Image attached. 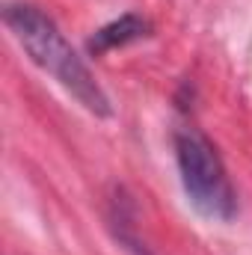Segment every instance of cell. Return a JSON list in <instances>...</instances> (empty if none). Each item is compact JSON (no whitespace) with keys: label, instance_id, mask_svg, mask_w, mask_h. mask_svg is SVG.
<instances>
[{"label":"cell","instance_id":"obj_1","mask_svg":"<svg viewBox=\"0 0 252 255\" xmlns=\"http://www.w3.org/2000/svg\"><path fill=\"white\" fill-rule=\"evenodd\" d=\"M3 24L9 27L15 42L24 48V54L42 71H48L86 113H92L98 119L113 116V104H110L104 86L95 80V74L83 63V57L68 45V39L54 24L51 15H45L33 3H6Z\"/></svg>","mask_w":252,"mask_h":255},{"label":"cell","instance_id":"obj_2","mask_svg":"<svg viewBox=\"0 0 252 255\" xmlns=\"http://www.w3.org/2000/svg\"><path fill=\"white\" fill-rule=\"evenodd\" d=\"M172 145H175V163L187 202L202 217L229 223L238 211V199L217 145L193 125L175 128Z\"/></svg>","mask_w":252,"mask_h":255},{"label":"cell","instance_id":"obj_3","mask_svg":"<svg viewBox=\"0 0 252 255\" xmlns=\"http://www.w3.org/2000/svg\"><path fill=\"white\" fill-rule=\"evenodd\" d=\"M154 33L151 21L139 12H125L113 21H107L104 27H98L89 39H86V51L92 57H101V54H110L116 48H125L130 42H139V39H148Z\"/></svg>","mask_w":252,"mask_h":255},{"label":"cell","instance_id":"obj_4","mask_svg":"<svg viewBox=\"0 0 252 255\" xmlns=\"http://www.w3.org/2000/svg\"><path fill=\"white\" fill-rule=\"evenodd\" d=\"M133 220H136V214H133V202L119 190V196L110 202V226H113V235H116V241H119L130 255H151L148 253V247L139 241V235H136V223H133Z\"/></svg>","mask_w":252,"mask_h":255}]
</instances>
